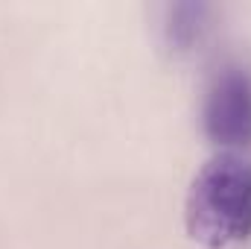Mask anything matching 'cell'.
Instances as JSON below:
<instances>
[{
    "instance_id": "obj_1",
    "label": "cell",
    "mask_w": 251,
    "mask_h": 249,
    "mask_svg": "<svg viewBox=\"0 0 251 249\" xmlns=\"http://www.w3.org/2000/svg\"><path fill=\"white\" fill-rule=\"evenodd\" d=\"M187 235L204 249H231L251 238V161L237 153L207 158L184 196Z\"/></svg>"
},
{
    "instance_id": "obj_2",
    "label": "cell",
    "mask_w": 251,
    "mask_h": 249,
    "mask_svg": "<svg viewBox=\"0 0 251 249\" xmlns=\"http://www.w3.org/2000/svg\"><path fill=\"white\" fill-rule=\"evenodd\" d=\"M201 129L219 153L251 144V73L243 64H222L201 100Z\"/></svg>"
},
{
    "instance_id": "obj_3",
    "label": "cell",
    "mask_w": 251,
    "mask_h": 249,
    "mask_svg": "<svg viewBox=\"0 0 251 249\" xmlns=\"http://www.w3.org/2000/svg\"><path fill=\"white\" fill-rule=\"evenodd\" d=\"M210 30L207 3H170L161 12V35L173 53L196 50Z\"/></svg>"
}]
</instances>
